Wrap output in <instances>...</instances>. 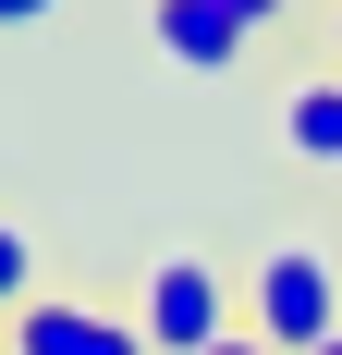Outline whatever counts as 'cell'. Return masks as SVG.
<instances>
[{
	"mask_svg": "<svg viewBox=\"0 0 342 355\" xmlns=\"http://www.w3.org/2000/svg\"><path fill=\"white\" fill-rule=\"evenodd\" d=\"M244 331L269 355H318L342 331V270H330V245H269L257 270H244Z\"/></svg>",
	"mask_w": 342,
	"mask_h": 355,
	"instance_id": "cell-1",
	"label": "cell"
},
{
	"mask_svg": "<svg viewBox=\"0 0 342 355\" xmlns=\"http://www.w3.org/2000/svg\"><path fill=\"white\" fill-rule=\"evenodd\" d=\"M135 331H147V355H208V343H233V331H244V294H233L220 257H159Z\"/></svg>",
	"mask_w": 342,
	"mask_h": 355,
	"instance_id": "cell-2",
	"label": "cell"
},
{
	"mask_svg": "<svg viewBox=\"0 0 342 355\" xmlns=\"http://www.w3.org/2000/svg\"><path fill=\"white\" fill-rule=\"evenodd\" d=\"M0 355H147V331L110 306H73V294H25L0 319Z\"/></svg>",
	"mask_w": 342,
	"mask_h": 355,
	"instance_id": "cell-3",
	"label": "cell"
},
{
	"mask_svg": "<svg viewBox=\"0 0 342 355\" xmlns=\"http://www.w3.org/2000/svg\"><path fill=\"white\" fill-rule=\"evenodd\" d=\"M147 37H159L183 73H233L257 25H244V12H220V0H147Z\"/></svg>",
	"mask_w": 342,
	"mask_h": 355,
	"instance_id": "cell-4",
	"label": "cell"
},
{
	"mask_svg": "<svg viewBox=\"0 0 342 355\" xmlns=\"http://www.w3.org/2000/svg\"><path fill=\"white\" fill-rule=\"evenodd\" d=\"M281 147L318 159V172H342V73H306V86L281 98Z\"/></svg>",
	"mask_w": 342,
	"mask_h": 355,
	"instance_id": "cell-5",
	"label": "cell"
},
{
	"mask_svg": "<svg viewBox=\"0 0 342 355\" xmlns=\"http://www.w3.org/2000/svg\"><path fill=\"white\" fill-rule=\"evenodd\" d=\"M25 294H37V245H25V233H12V220H0V319H12Z\"/></svg>",
	"mask_w": 342,
	"mask_h": 355,
	"instance_id": "cell-6",
	"label": "cell"
},
{
	"mask_svg": "<svg viewBox=\"0 0 342 355\" xmlns=\"http://www.w3.org/2000/svg\"><path fill=\"white\" fill-rule=\"evenodd\" d=\"M49 12H62V0H0V37H12V25H49Z\"/></svg>",
	"mask_w": 342,
	"mask_h": 355,
	"instance_id": "cell-7",
	"label": "cell"
},
{
	"mask_svg": "<svg viewBox=\"0 0 342 355\" xmlns=\"http://www.w3.org/2000/svg\"><path fill=\"white\" fill-rule=\"evenodd\" d=\"M220 12H244V25H281V12H294V0H220Z\"/></svg>",
	"mask_w": 342,
	"mask_h": 355,
	"instance_id": "cell-8",
	"label": "cell"
},
{
	"mask_svg": "<svg viewBox=\"0 0 342 355\" xmlns=\"http://www.w3.org/2000/svg\"><path fill=\"white\" fill-rule=\"evenodd\" d=\"M208 355H269V343H257V331H233V343H208Z\"/></svg>",
	"mask_w": 342,
	"mask_h": 355,
	"instance_id": "cell-9",
	"label": "cell"
},
{
	"mask_svg": "<svg viewBox=\"0 0 342 355\" xmlns=\"http://www.w3.org/2000/svg\"><path fill=\"white\" fill-rule=\"evenodd\" d=\"M330 73H342V25H330Z\"/></svg>",
	"mask_w": 342,
	"mask_h": 355,
	"instance_id": "cell-10",
	"label": "cell"
},
{
	"mask_svg": "<svg viewBox=\"0 0 342 355\" xmlns=\"http://www.w3.org/2000/svg\"><path fill=\"white\" fill-rule=\"evenodd\" d=\"M318 355H342V331H330V343H318Z\"/></svg>",
	"mask_w": 342,
	"mask_h": 355,
	"instance_id": "cell-11",
	"label": "cell"
}]
</instances>
